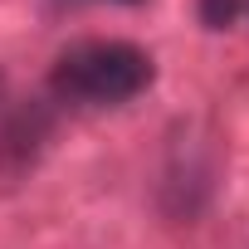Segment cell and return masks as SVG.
Masks as SVG:
<instances>
[{
    "label": "cell",
    "instance_id": "cell-1",
    "mask_svg": "<svg viewBox=\"0 0 249 249\" xmlns=\"http://www.w3.org/2000/svg\"><path fill=\"white\" fill-rule=\"evenodd\" d=\"M157 64L132 39H78L49 69L54 103L69 107H122L152 88Z\"/></svg>",
    "mask_w": 249,
    "mask_h": 249
},
{
    "label": "cell",
    "instance_id": "cell-2",
    "mask_svg": "<svg viewBox=\"0 0 249 249\" xmlns=\"http://www.w3.org/2000/svg\"><path fill=\"white\" fill-rule=\"evenodd\" d=\"M196 15L205 30H230L244 15V0H196Z\"/></svg>",
    "mask_w": 249,
    "mask_h": 249
},
{
    "label": "cell",
    "instance_id": "cell-3",
    "mask_svg": "<svg viewBox=\"0 0 249 249\" xmlns=\"http://www.w3.org/2000/svg\"><path fill=\"white\" fill-rule=\"evenodd\" d=\"M107 5H142V0H107Z\"/></svg>",
    "mask_w": 249,
    "mask_h": 249
},
{
    "label": "cell",
    "instance_id": "cell-4",
    "mask_svg": "<svg viewBox=\"0 0 249 249\" xmlns=\"http://www.w3.org/2000/svg\"><path fill=\"white\" fill-rule=\"evenodd\" d=\"M244 15H249V0H244Z\"/></svg>",
    "mask_w": 249,
    "mask_h": 249
}]
</instances>
